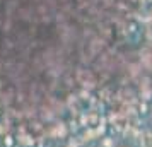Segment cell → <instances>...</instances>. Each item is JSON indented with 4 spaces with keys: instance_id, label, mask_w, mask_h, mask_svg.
Masks as SVG:
<instances>
[{
    "instance_id": "6da1fadb",
    "label": "cell",
    "mask_w": 152,
    "mask_h": 147,
    "mask_svg": "<svg viewBox=\"0 0 152 147\" xmlns=\"http://www.w3.org/2000/svg\"><path fill=\"white\" fill-rule=\"evenodd\" d=\"M140 146H142V147H152V133L151 132H145L144 135H142Z\"/></svg>"
}]
</instances>
